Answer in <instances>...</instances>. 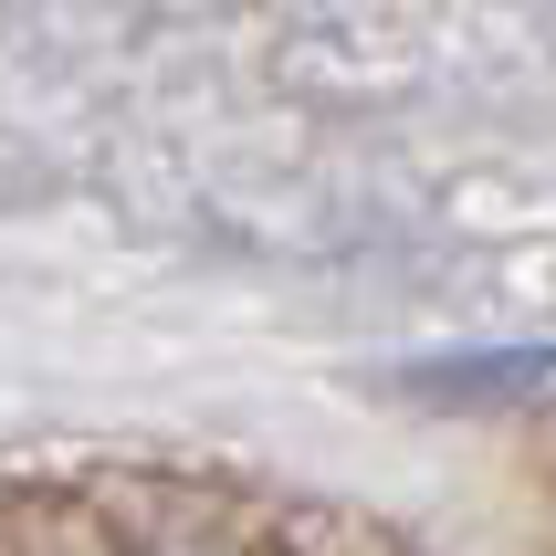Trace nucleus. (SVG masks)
Instances as JSON below:
<instances>
[{"instance_id": "f257e3e1", "label": "nucleus", "mask_w": 556, "mask_h": 556, "mask_svg": "<svg viewBox=\"0 0 556 556\" xmlns=\"http://www.w3.org/2000/svg\"><path fill=\"white\" fill-rule=\"evenodd\" d=\"M556 378V346H494V357H441V368H409L420 400H452V409H483V400H515V389H546Z\"/></svg>"}]
</instances>
